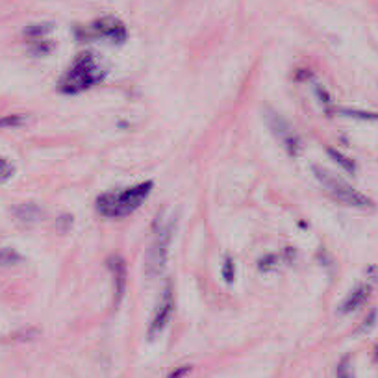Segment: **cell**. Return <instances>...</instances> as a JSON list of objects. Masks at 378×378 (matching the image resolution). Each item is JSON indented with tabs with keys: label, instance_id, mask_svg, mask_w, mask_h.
Returning <instances> with one entry per match:
<instances>
[{
	"label": "cell",
	"instance_id": "e0dca14e",
	"mask_svg": "<svg viewBox=\"0 0 378 378\" xmlns=\"http://www.w3.org/2000/svg\"><path fill=\"white\" fill-rule=\"evenodd\" d=\"M15 173V167L12 165V162L6 158H0V184H4L13 176Z\"/></svg>",
	"mask_w": 378,
	"mask_h": 378
},
{
	"label": "cell",
	"instance_id": "44dd1931",
	"mask_svg": "<svg viewBox=\"0 0 378 378\" xmlns=\"http://www.w3.org/2000/svg\"><path fill=\"white\" fill-rule=\"evenodd\" d=\"M366 275H367V278H369V280L375 284V286H378V264H372V266L367 267Z\"/></svg>",
	"mask_w": 378,
	"mask_h": 378
},
{
	"label": "cell",
	"instance_id": "4fadbf2b",
	"mask_svg": "<svg viewBox=\"0 0 378 378\" xmlns=\"http://www.w3.org/2000/svg\"><path fill=\"white\" fill-rule=\"evenodd\" d=\"M23 261V256L19 255L17 250L13 248H0V267H10V266H17Z\"/></svg>",
	"mask_w": 378,
	"mask_h": 378
},
{
	"label": "cell",
	"instance_id": "5bb4252c",
	"mask_svg": "<svg viewBox=\"0 0 378 378\" xmlns=\"http://www.w3.org/2000/svg\"><path fill=\"white\" fill-rule=\"evenodd\" d=\"M52 32V24H32L28 28L24 30V37H28L32 41L43 40L46 34H51Z\"/></svg>",
	"mask_w": 378,
	"mask_h": 378
},
{
	"label": "cell",
	"instance_id": "ba28073f",
	"mask_svg": "<svg viewBox=\"0 0 378 378\" xmlns=\"http://www.w3.org/2000/svg\"><path fill=\"white\" fill-rule=\"evenodd\" d=\"M108 269L112 273L113 278V304H121L126 286H128V271H126V261L121 256H112L108 260Z\"/></svg>",
	"mask_w": 378,
	"mask_h": 378
},
{
	"label": "cell",
	"instance_id": "3957f363",
	"mask_svg": "<svg viewBox=\"0 0 378 378\" xmlns=\"http://www.w3.org/2000/svg\"><path fill=\"white\" fill-rule=\"evenodd\" d=\"M313 175L316 178L323 184V187L327 189L330 195H332L336 200H339L345 206H350V208L356 209H372L375 208V203L371 198L363 195L361 191H358L356 187H352L349 182H345L343 178H339L338 175H334L328 169H323L319 165H313Z\"/></svg>",
	"mask_w": 378,
	"mask_h": 378
},
{
	"label": "cell",
	"instance_id": "7402d4cb",
	"mask_svg": "<svg viewBox=\"0 0 378 378\" xmlns=\"http://www.w3.org/2000/svg\"><path fill=\"white\" fill-rule=\"evenodd\" d=\"M189 371H191V367L182 366L178 367V369H175V371H171L167 378H186V375H189Z\"/></svg>",
	"mask_w": 378,
	"mask_h": 378
},
{
	"label": "cell",
	"instance_id": "6da1fadb",
	"mask_svg": "<svg viewBox=\"0 0 378 378\" xmlns=\"http://www.w3.org/2000/svg\"><path fill=\"white\" fill-rule=\"evenodd\" d=\"M154 182L147 180L123 191H106L96 198V212L108 219H121L134 214L153 193Z\"/></svg>",
	"mask_w": 378,
	"mask_h": 378
},
{
	"label": "cell",
	"instance_id": "9a60e30c",
	"mask_svg": "<svg viewBox=\"0 0 378 378\" xmlns=\"http://www.w3.org/2000/svg\"><path fill=\"white\" fill-rule=\"evenodd\" d=\"M28 117L23 115V113H13V115H4L0 117V128H19L26 124Z\"/></svg>",
	"mask_w": 378,
	"mask_h": 378
},
{
	"label": "cell",
	"instance_id": "8992f818",
	"mask_svg": "<svg viewBox=\"0 0 378 378\" xmlns=\"http://www.w3.org/2000/svg\"><path fill=\"white\" fill-rule=\"evenodd\" d=\"M173 311H175V293H173V284L167 280L164 291H162V299H160L156 311H154L151 327H148V339H156L160 334L164 332L171 323Z\"/></svg>",
	"mask_w": 378,
	"mask_h": 378
},
{
	"label": "cell",
	"instance_id": "9c48e42d",
	"mask_svg": "<svg viewBox=\"0 0 378 378\" xmlns=\"http://www.w3.org/2000/svg\"><path fill=\"white\" fill-rule=\"evenodd\" d=\"M369 295H371V288H369L367 284L356 286V288L347 295V299L343 300V304L339 306V313H341V316H347V313H352V311L360 310L361 306L367 302V299H369Z\"/></svg>",
	"mask_w": 378,
	"mask_h": 378
},
{
	"label": "cell",
	"instance_id": "277c9868",
	"mask_svg": "<svg viewBox=\"0 0 378 378\" xmlns=\"http://www.w3.org/2000/svg\"><path fill=\"white\" fill-rule=\"evenodd\" d=\"M175 234V219H169L165 225L158 228L154 234V239L147 250V260H145V273L148 278L160 277L165 271L167 260H169V247Z\"/></svg>",
	"mask_w": 378,
	"mask_h": 378
},
{
	"label": "cell",
	"instance_id": "52a82bcc",
	"mask_svg": "<svg viewBox=\"0 0 378 378\" xmlns=\"http://www.w3.org/2000/svg\"><path fill=\"white\" fill-rule=\"evenodd\" d=\"M89 28L93 35L102 37V40L112 41L115 45H123L124 41H126V37H128V30H126L123 21H119L117 17L96 19Z\"/></svg>",
	"mask_w": 378,
	"mask_h": 378
},
{
	"label": "cell",
	"instance_id": "7c38bea8",
	"mask_svg": "<svg viewBox=\"0 0 378 378\" xmlns=\"http://www.w3.org/2000/svg\"><path fill=\"white\" fill-rule=\"evenodd\" d=\"M334 112L349 119H358V121H378V113L363 112V110H350V108H334Z\"/></svg>",
	"mask_w": 378,
	"mask_h": 378
},
{
	"label": "cell",
	"instance_id": "ac0fdd59",
	"mask_svg": "<svg viewBox=\"0 0 378 378\" xmlns=\"http://www.w3.org/2000/svg\"><path fill=\"white\" fill-rule=\"evenodd\" d=\"M223 278H225L226 282L232 284L234 282V278H236V264L232 260L230 256H226L225 264H223Z\"/></svg>",
	"mask_w": 378,
	"mask_h": 378
},
{
	"label": "cell",
	"instance_id": "30bf717a",
	"mask_svg": "<svg viewBox=\"0 0 378 378\" xmlns=\"http://www.w3.org/2000/svg\"><path fill=\"white\" fill-rule=\"evenodd\" d=\"M13 217L21 226H32L43 219V209L34 203H23L12 209Z\"/></svg>",
	"mask_w": 378,
	"mask_h": 378
},
{
	"label": "cell",
	"instance_id": "2e32d148",
	"mask_svg": "<svg viewBox=\"0 0 378 378\" xmlns=\"http://www.w3.org/2000/svg\"><path fill=\"white\" fill-rule=\"evenodd\" d=\"M52 49H54V43L46 40H37L32 45V52H34L35 56H46V54H51Z\"/></svg>",
	"mask_w": 378,
	"mask_h": 378
},
{
	"label": "cell",
	"instance_id": "8fae6325",
	"mask_svg": "<svg viewBox=\"0 0 378 378\" xmlns=\"http://www.w3.org/2000/svg\"><path fill=\"white\" fill-rule=\"evenodd\" d=\"M328 156L336 162V164L341 167L343 171H347L349 175H354L356 173V164L354 160L349 158V156H345L343 153H339V151H336V148H327Z\"/></svg>",
	"mask_w": 378,
	"mask_h": 378
},
{
	"label": "cell",
	"instance_id": "5b68a950",
	"mask_svg": "<svg viewBox=\"0 0 378 378\" xmlns=\"http://www.w3.org/2000/svg\"><path fill=\"white\" fill-rule=\"evenodd\" d=\"M267 124H269V128H271L273 136L277 137L280 145L286 148V153L291 156V158H297L300 153H302V141H300V137L295 134V130L289 126V123L282 115H278L277 112H273V110H267Z\"/></svg>",
	"mask_w": 378,
	"mask_h": 378
},
{
	"label": "cell",
	"instance_id": "d6986e66",
	"mask_svg": "<svg viewBox=\"0 0 378 378\" xmlns=\"http://www.w3.org/2000/svg\"><path fill=\"white\" fill-rule=\"evenodd\" d=\"M338 378H354V372H352V367H350V358L345 356L341 358V361L338 363V371H336Z\"/></svg>",
	"mask_w": 378,
	"mask_h": 378
},
{
	"label": "cell",
	"instance_id": "603a6c76",
	"mask_svg": "<svg viewBox=\"0 0 378 378\" xmlns=\"http://www.w3.org/2000/svg\"><path fill=\"white\" fill-rule=\"evenodd\" d=\"M375 361H377V363H378V345H377V347H375Z\"/></svg>",
	"mask_w": 378,
	"mask_h": 378
},
{
	"label": "cell",
	"instance_id": "ffe728a7",
	"mask_svg": "<svg viewBox=\"0 0 378 378\" xmlns=\"http://www.w3.org/2000/svg\"><path fill=\"white\" fill-rule=\"evenodd\" d=\"M377 319H378V311L377 310H372L369 316L363 319V323L360 325V328H358V334H366L369 332L375 325H377Z\"/></svg>",
	"mask_w": 378,
	"mask_h": 378
},
{
	"label": "cell",
	"instance_id": "7a4b0ae2",
	"mask_svg": "<svg viewBox=\"0 0 378 378\" xmlns=\"http://www.w3.org/2000/svg\"><path fill=\"white\" fill-rule=\"evenodd\" d=\"M106 76V71L102 69L95 54L82 52L74 58L67 73L60 80V91L65 95H78L82 91L91 89L93 85L102 82Z\"/></svg>",
	"mask_w": 378,
	"mask_h": 378
}]
</instances>
